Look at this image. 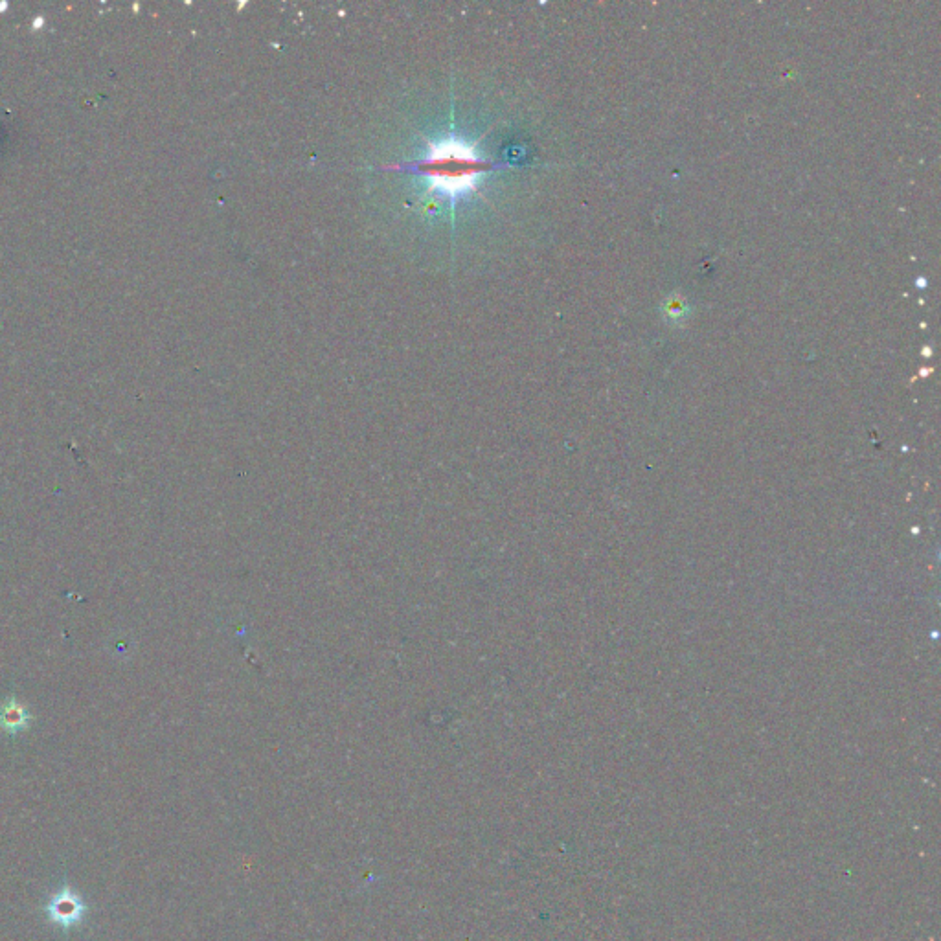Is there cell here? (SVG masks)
<instances>
[{
	"instance_id": "2",
	"label": "cell",
	"mask_w": 941,
	"mask_h": 941,
	"mask_svg": "<svg viewBox=\"0 0 941 941\" xmlns=\"http://www.w3.org/2000/svg\"><path fill=\"white\" fill-rule=\"evenodd\" d=\"M46 919L59 929L70 930L80 925L87 914L83 897L67 883L57 890L45 907Z\"/></svg>"
},
{
	"instance_id": "1",
	"label": "cell",
	"mask_w": 941,
	"mask_h": 941,
	"mask_svg": "<svg viewBox=\"0 0 941 941\" xmlns=\"http://www.w3.org/2000/svg\"><path fill=\"white\" fill-rule=\"evenodd\" d=\"M489 166L491 164L478 155L477 149L460 140H445L434 144L425 159L412 166H403V170L420 173L429 181L432 190L453 199L473 190L478 177H482Z\"/></svg>"
}]
</instances>
